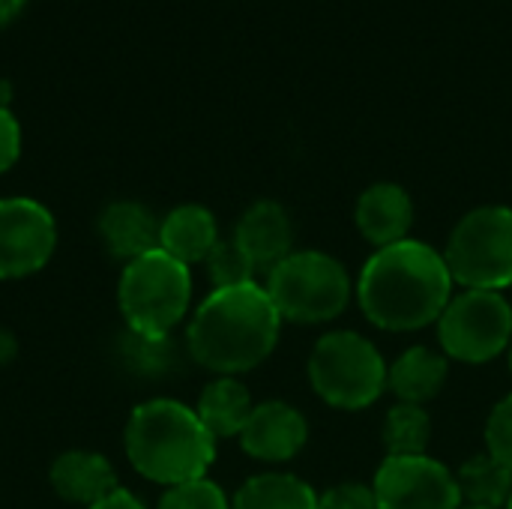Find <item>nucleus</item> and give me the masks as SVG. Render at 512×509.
I'll use <instances>...</instances> for the list:
<instances>
[{
    "label": "nucleus",
    "mask_w": 512,
    "mask_h": 509,
    "mask_svg": "<svg viewBox=\"0 0 512 509\" xmlns=\"http://www.w3.org/2000/svg\"><path fill=\"white\" fill-rule=\"evenodd\" d=\"M255 405L249 390L237 381V378H216L204 387L195 414L201 417V423L207 426V432L219 441V438H240V432L246 429L249 417H252Z\"/></svg>",
    "instance_id": "a211bd4d"
},
{
    "label": "nucleus",
    "mask_w": 512,
    "mask_h": 509,
    "mask_svg": "<svg viewBox=\"0 0 512 509\" xmlns=\"http://www.w3.org/2000/svg\"><path fill=\"white\" fill-rule=\"evenodd\" d=\"M444 261L456 285L471 291L512 288V210L477 207L453 228Z\"/></svg>",
    "instance_id": "0eeeda50"
},
{
    "label": "nucleus",
    "mask_w": 512,
    "mask_h": 509,
    "mask_svg": "<svg viewBox=\"0 0 512 509\" xmlns=\"http://www.w3.org/2000/svg\"><path fill=\"white\" fill-rule=\"evenodd\" d=\"M507 509H512V498H510V504H507Z\"/></svg>",
    "instance_id": "72a5a7b5"
},
{
    "label": "nucleus",
    "mask_w": 512,
    "mask_h": 509,
    "mask_svg": "<svg viewBox=\"0 0 512 509\" xmlns=\"http://www.w3.org/2000/svg\"><path fill=\"white\" fill-rule=\"evenodd\" d=\"M123 360L129 363L132 372L156 378V375H168L174 369L177 351L171 345V336L153 339V336H138L129 330V336L123 342Z\"/></svg>",
    "instance_id": "4be33fe9"
},
{
    "label": "nucleus",
    "mask_w": 512,
    "mask_h": 509,
    "mask_svg": "<svg viewBox=\"0 0 512 509\" xmlns=\"http://www.w3.org/2000/svg\"><path fill=\"white\" fill-rule=\"evenodd\" d=\"M438 339L447 360L483 366L501 357L512 342V306L501 291L453 294L438 318Z\"/></svg>",
    "instance_id": "6e6552de"
},
{
    "label": "nucleus",
    "mask_w": 512,
    "mask_h": 509,
    "mask_svg": "<svg viewBox=\"0 0 512 509\" xmlns=\"http://www.w3.org/2000/svg\"><path fill=\"white\" fill-rule=\"evenodd\" d=\"M462 507L507 509L512 498V471L504 468L495 456L477 453L456 471Z\"/></svg>",
    "instance_id": "aec40b11"
},
{
    "label": "nucleus",
    "mask_w": 512,
    "mask_h": 509,
    "mask_svg": "<svg viewBox=\"0 0 512 509\" xmlns=\"http://www.w3.org/2000/svg\"><path fill=\"white\" fill-rule=\"evenodd\" d=\"M306 441H309L306 417L294 405L279 399L255 405L246 429L240 432V447L252 459L270 465L291 462L306 447Z\"/></svg>",
    "instance_id": "9b49d317"
},
{
    "label": "nucleus",
    "mask_w": 512,
    "mask_h": 509,
    "mask_svg": "<svg viewBox=\"0 0 512 509\" xmlns=\"http://www.w3.org/2000/svg\"><path fill=\"white\" fill-rule=\"evenodd\" d=\"M231 509H318V495L294 474H258L237 489Z\"/></svg>",
    "instance_id": "6ab92c4d"
},
{
    "label": "nucleus",
    "mask_w": 512,
    "mask_h": 509,
    "mask_svg": "<svg viewBox=\"0 0 512 509\" xmlns=\"http://www.w3.org/2000/svg\"><path fill=\"white\" fill-rule=\"evenodd\" d=\"M21 156V126L9 108H0V174L9 171Z\"/></svg>",
    "instance_id": "bb28decb"
},
{
    "label": "nucleus",
    "mask_w": 512,
    "mask_h": 509,
    "mask_svg": "<svg viewBox=\"0 0 512 509\" xmlns=\"http://www.w3.org/2000/svg\"><path fill=\"white\" fill-rule=\"evenodd\" d=\"M9 102H12V84L0 78V108H9Z\"/></svg>",
    "instance_id": "7c9ffc66"
},
{
    "label": "nucleus",
    "mask_w": 512,
    "mask_h": 509,
    "mask_svg": "<svg viewBox=\"0 0 512 509\" xmlns=\"http://www.w3.org/2000/svg\"><path fill=\"white\" fill-rule=\"evenodd\" d=\"M372 492L378 509H462L456 474L429 456H387Z\"/></svg>",
    "instance_id": "1a4fd4ad"
},
{
    "label": "nucleus",
    "mask_w": 512,
    "mask_h": 509,
    "mask_svg": "<svg viewBox=\"0 0 512 509\" xmlns=\"http://www.w3.org/2000/svg\"><path fill=\"white\" fill-rule=\"evenodd\" d=\"M156 509H231V501L213 480L201 477V480L165 489Z\"/></svg>",
    "instance_id": "b1692460"
},
{
    "label": "nucleus",
    "mask_w": 512,
    "mask_h": 509,
    "mask_svg": "<svg viewBox=\"0 0 512 509\" xmlns=\"http://www.w3.org/2000/svg\"><path fill=\"white\" fill-rule=\"evenodd\" d=\"M117 300L132 333L165 339L189 309L192 273L168 252L153 249L123 267Z\"/></svg>",
    "instance_id": "20e7f679"
},
{
    "label": "nucleus",
    "mask_w": 512,
    "mask_h": 509,
    "mask_svg": "<svg viewBox=\"0 0 512 509\" xmlns=\"http://www.w3.org/2000/svg\"><path fill=\"white\" fill-rule=\"evenodd\" d=\"M219 243L216 216L201 204L174 207L159 225V249L180 264H201Z\"/></svg>",
    "instance_id": "dca6fc26"
},
{
    "label": "nucleus",
    "mask_w": 512,
    "mask_h": 509,
    "mask_svg": "<svg viewBox=\"0 0 512 509\" xmlns=\"http://www.w3.org/2000/svg\"><path fill=\"white\" fill-rule=\"evenodd\" d=\"M453 276L438 249L423 240H402L363 264L357 300L363 315L390 333H411L435 324L453 300Z\"/></svg>",
    "instance_id": "f257e3e1"
},
{
    "label": "nucleus",
    "mask_w": 512,
    "mask_h": 509,
    "mask_svg": "<svg viewBox=\"0 0 512 509\" xmlns=\"http://www.w3.org/2000/svg\"><path fill=\"white\" fill-rule=\"evenodd\" d=\"M486 453L495 456L504 468L512 471V393L504 396L495 411L489 414V423H486Z\"/></svg>",
    "instance_id": "393cba45"
},
{
    "label": "nucleus",
    "mask_w": 512,
    "mask_h": 509,
    "mask_svg": "<svg viewBox=\"0 0 512 509\" xmlns=\"http://www.w3.org/2000/svg\"><path fill=\"white\" fill-rule=\"evenodd\" d=\"M24 3H27V0H0V27L9 24V21L24 9Z\"/></svg>",
    "instance_id": "c756f323"
},
{
    "label": "nucleus",
    "mask_w": 512,
    "mask_h": 509,
    "mask_svg": "<svg viewBox=\"0 0 512 509\" xmlns=\"http://www.w3.org/2000/svg\"><path fill=\"white\" fill-rule=\"evenodd\" d=\"M507 360H510V372H512V342H510V348H507Z\"/></svg>",
    "instance_id": "2f4dec72"
},
{
    "label": "nucleus",
    "mask_w": 512,
    "mask_h": 509,
    "mask_svg": "<svg viewBox=\"0 0 512 509\" xmlns=\"http://www.w3.org/2000/svg\"><path fill=\"white\" fill-rule=\"evenodd\" d=\"M387 456H426L432 441V417L420 405H393L381 426Z\"/></svg>",
    "instance_id": "412c9836"
},
{
    "label": "nucleus",
    "mask_w": 512,
    "mask_h": 509,
    "mask_svg": "<svg viewBox=\"0 0 512 509\" xmlns=\"http://www.w3.org/2000/svg\"><path fill=\"white\" fill-rule=\"evenodd\" d=\"M207 273L216 288H240L255 282V264L252 258L237 246V240H219L213 252L207 255Z\"/></svg>",
    "instance_id": "5701e85b"
},
{
    "label": "nucleus",
    "mask_w": 512,
    "mask_h": 509,
    "mask_svg": "<svg viewBox=\"0 0 512 509\" xmlns=\"http://www.w3.org/2000/svg\"><path fill=\"white\" fill-rule=\"evenodd\" d=\"M87 509H147L132 492H126V489H114L108 498H102L99 504H93V507Z\"/></svg>",
    "instance_id": "cd10ccee"
},
{
    "label": "nucleus",
    "mask_w": 512,
    "mask_h": 509,
    "mask_svg": "<svg viewBox=\"0 0 512 509\" xmlns=\"http://www.w3.org/2000/svg\"><path fill=\"white\" fill-rule=\"evenodd\" d=\"M354 222L375 249L402 243L414 225V201L399 183H375L357 198Z\"/></svg>",
    "instance_id": "f8f14e48"
},
{
    "label": "nucleus",
    "mask_w": 512,
    "mask_h": 509,
    "mask_svg": "<svg viewBox=\"0 0 512 509\" xmlns=\"http://www.w3.org/2000/svg\"><path fill=\"white\" fill-rule=\"evenodd\" d=\"M282 330V315L261 285L216 288L192 315L186 342L198 366L219 378L261 366Z\"/></svg>",
    "instance_id": "f03ea898"
},
{
    "label": "nucleus",
    "mask_w": 512,
    "mask_h": 509,
    "mask_svg": "<svg viewBox=\"0 0 512 509\" xmlns=\"http://www.w3.org/2000/svg\"><path fill=\"white\" fill-rule=\"evenodd\" d=\"M57 246V225L48 207L33 198H0V279L39 273Z\"/></svg>",
    "instance_id": "9d476101"
},
{
    "label": "nucleus",
    "mask_w": 512,
    "mask_h": 509,
    "mask_svg": "<svg viewBox=\"0 0 512 509\" xmlns=\"http://www.w3.org/2000/svg\"><path fill=\"white\" fill-rule=\"evenodd\" d=\"M462 509H492V507H462Z\"/></svg>",
    "instance_id": "473e14b6"
},
{
    "label": "nucleus",
    "mask_w": 512,
    "mask_h": 509,
    "mask_svg": "<svg viewBox=\"0 0 512 509\" xmlns=\"http://www.w3.org/2000/svg\"><path fill=\"white\" fill-rule=\"evenodd\" d=\"M123 441L132 468L165 489L207 477L216 459V438L192 408L174 399L138 405Z\"/></svg>",
    "instance_id": "7ed1b4c3"
},
{
    "label": "nucleus",
    "mask_w": 512,
    "mask_h": 509,
    "mask_svg": "<svg viewBox=\"0 0 512 509\" xmlns=\"http://www.w3.org/2000/svg\"><path fill=\"white\" fill-rule=\"evenodd\" d=\"M18 354V342L9 330H0V366H9Z\"/></svg>",
    "instance_id": "c85d7f7f"
},
{
    "label": "nucleus",
    "mask_w": 512,
    "mask_h": 509,
    "mask_svg": "<svg viewBox=\"0 0 512 509\" xmlns=\"http://www.w3.org/2000/svg\"><path fill=\"white\" fill-rule=\"evenodd\" d=\"M264 291L270 294L273 306L279 309L282 321L294 324H327L336 321L351 303V276L327 252H291L279 261Z\"/></svg>",
    "instance_id": "39448f33"
},
{
    "label": "nucleus",
    "mask_w": 512,
    "mask_h": 509,
    "mask_svg": "<svg viewBox=\"0 0 512 509\" xmlns=\"http://www.w3.org/2000/svg\"><path fill=\"white\" fill-rule=\"evenodd\" d=\"M48 477H51L54 492L63 501L84 504V507H93L102 498H108L114 489H120L111 462L105 456L87 453V450H69V453L57 456Z\"/></svg>",
    "instance_id": "2eb2a0df"
},
{
    "label": "nucleus",
    "mask_w": 512,
    "mask_h": 509,
    "mask_svg": "<svg viewBox=\"0 0 512 509\" xmlns=\"http://www.w3.org/2000/svg\"><path fill=\"white\" fill-rule=\"evenodd\" d=\"M159 219L138 201H114L99 216V237L114 258L126 264L159 249Z\"/></svg>",
    "instance_id": "4468645a"
},
{
    "label": "nucleus",
    "mask_w": 512,
    "mask_h": 509,
    "mask_svg": "<svg viewBox=\"0 0 512 509\" xmlns=\"http://www.w3.org/2000/svg\"><path fill=\"white\" fill-rule=\"evenodd\" d=\"M309 384L330 408L363 411L387 390V363L366 336L336 330L312 348Z\"/></svg>",
    "instance_id": "423d86ee"
},
{
    "label": "nucleus",
    "mask_w": 512,
    "mask_h": 509,
    "mask_svg": "<svg viewBox=\"0 0 512 509\" xmlns=\"http://www.w3.org/2000/svg\"><path fill=\"white\" fill-rule=\"evenodd\" d=\"M447 375H450L447 357L417 345L399 354L393 366H387V390H393L399 402L423 408L426 402L441 396Z\"/></svg>",
    "instance_id": "f3484780"
},
{
    "label": "nucleus",
    "mask_w": 512,
    "mask_h": 509,
    "mask_svg": "<svg viewBox=\"0 0 512 509\" xmlns=\"http://www.w3.org/2000/svg\"><path fill=\"white\" fill-rule=\"evenodd\" d=\"M237 246L252 258L255 267H276L294 249V225L279 201H255L237 222Z\"/></svg>",
    "instance_id": "ddd939ff"
},
{
    "label": "nucleus",
    "mask_w": 512,
    "mask_h": 509,
    "mask_svg": "<svg viewBox=\"0 0 512 509\" xmlns=\"http://www.w3.org/2000/svg\"><path fill=\"white\" fill-rule=\"evenodd\" d=\"M318 509H378L375 492L366 483H339L318 498Z\"/></svg>",
    "instance_id": "a878e982"
}]
</instances>
